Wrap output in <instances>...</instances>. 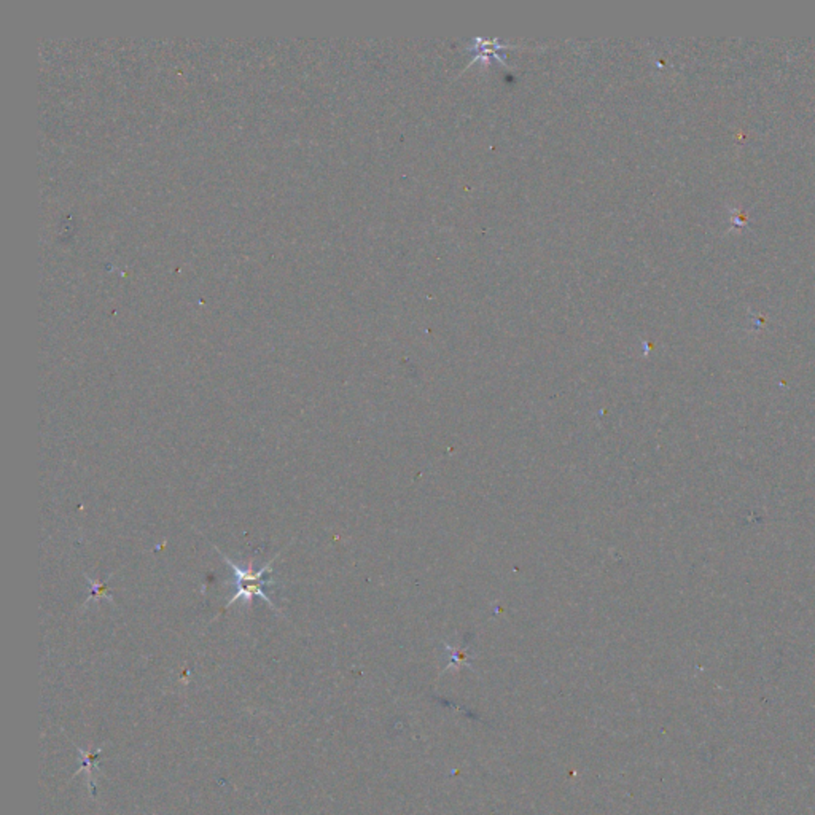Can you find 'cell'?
I'll use <instances>...</instances> for the list:
<instances>
[{"label":"cell","mask_w":815,"mask_h":815,"mask_svg":"<svg viewBox=\"0 0 815 815\" xmlns=\"http://www.w3.org/2000/svg\"><path fill=\"white\" fill-rule=\"evenodd\" d=\"M214 548L220 552V556H222V560H225L226 566L231 567V570H233L234 575H236V592H234L233 598L228 599L226 608L233 606L234 602H238V600H242V602H246V604H250V600L255 598V596H258V598L263 599L264 602H268V606L271 607L274 612L280 614V610L276 608L271 598L264 592L263 588L266 582L262 580V576H263L266 572H271L272 562L279 558L280 552H278L263 568L254 570V568H244V567L239 566V564H236L234 560H230V558L226 556L225 552H220L216 545H214Z\"/></svg>","instance_id":"obj_1"},{"label":"cell","mask_w":815,"mask_h":815,"mask_svg":"<svg viewBox=\"0 0 815 815\" xmlns=\"http://www.w3.org/2000/svg\"><path fill=\"white\" fill-rule=\"evenodd\" d=\"M88 584L91 586V591H90V598L86 600L85 607L93 599H109V600H112L109 594L110 591L107 590V583H94L91 578H88Z\"/></svg>","instance_id":"obj_2"}]
</instances>
